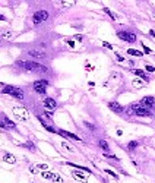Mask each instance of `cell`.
<instances>
[{"mask_svg": "<svg viewBox=\"0 0 155 183\" xmlns=\"http://www.w3.org/2000/svg\"><path fill=\"white\" fill-rule=\"evenodd\" d=\"M34 91L39 94V95H45V92H47V88H48V81L47 79H38V81H35L34 82Z\"/></svg>", "mask_w": 155, "mask_h": 183, "instance_id": "obj_5", "label": "cell"}, {"mask_svg": "<svg viewBox=\"0 0 155 183\" xmlns=\"http://www.w3.org/2000/svg\"><path fill=\"white\" fill-rule=\"evenodd\" d=\"M108 109L113 110L114 113H118V114H120V113H123L124 107H123L121 104H118L117 101H110V103H108Z\"/></svg>", "mask_w": 155, "mask_h": 183, "instance_id": "obj_13", "label": "cell"}, {"mask_svg": "<svg viewBox=\"0 0 155 183\" xmlns=\"http://www.w3.org/2000/svg\"><path fill=\"white\" fill-rule=\"evenodd\" d=\"M129 111H130L132 114H136V116H141V117H151V116H152L151 110L145 109L141 103H132V104L129 106Z\"/></svg>", "mask_w": 155, "mask_h": 183, "instance_id": "obj_3", "label": "cell"}, {"mask_svg": "<svg viewBox=\"0 0 155 183\" xmlns=\"http://www.w3.org/2000/svg\"><path fill=\"white\" fill-rule=\"evenodd\" d=\"M138 146H139V142H138V141H130V142L127 144V149H129V151H133V149L138 148Z\"/></svg>", "mask_w": 155, "mask_h": 183, "instance_id": "obj_24", "label": "cell"}, {"mask_svg": "<svg viewBox=\"0 0 155 183\" xmlns=\"http://www.w3.org/2000/svg\"><path fill=\"white\" fill-rule=\"evenodd\" d=\"M142 47H144V51H145L146 54H151V53H152V51H151V48H148V47H146L144 43H142Z\"/></svg>", "mask_w": 155, "mask_h": 183, "instance_id": "obj_32", "label": "cell"}, {"mask_svg": "<svg viewBox=\"0 0 155 183\" xmlns=\"http://www.w3.org/2000/svg\"><path fill=\"white\" fill-rule=\"evenodd\" d=\"M145 81H142V79H135L133 82H132V85H133V88H136V89H141V88H144L145 86Z\"/></svg>", "mask_w": 155, "mask_h": 183, "instance_id": "obj_18", "label": "cell"}, {"mask_svg": "<svg viewBox=\"0 0 155 183\" xmlns=\"http://www.w3.org/2000/svg\"><path fill=\"white\" fill-rule=\"evenodd\" d=\"M51 182H53V183H63V177H62L60 174L54 173V174H53V179H51Z\"/></svg>", "mask_w": 155, "mask_h": 183, "instance_id": "obj_23", "label": "cell"}, {"mask_svg": "<svg viewBox=\"0 0 155 183\" xmlns=\"http://www.w3.org/2000/svg\"><path fill=\"white\" fill-rule=\"evenodd\" d=\"M127 54H130V56H136V57H142V56H144L142 51L135 50V48H129V50H127Z\"/></svg>", "mask_w": 155, "mask_h": 183, "instance_id": "obj_20", "label": "cell"}, {"mask_svg": "<svg viewBox=\"0 0 155 183\" xmlns=\"http://www.w3.org/2000/svg\"><path fill=\"white\" fill-rule=\"evenodd\" d=\"M4 19H6V18H4L3 15H0V21H4Z\"/></svg>", "mask_w": 155, "mask_h": 183, "instance_id": "obj_39", "label": "cell"}, {"mask_svg": "<svg viewBox=\"0 0 155 183\" xmlns=\"http://www.w3.org/2000/svg\"><path fill=\"white\" fill-rule=\"evenodd\" d=\"M35 167H37V170H41V171H47V170H48V166L44 164V163H42V164H37Z\"/></svg>", "mask_w": 155, "mask_h": 183, "instance_id": "obj_28", "label": "cell"}, {"mask_svg": "<svg viewBox=\"0 0 155 183\" xmlns=\"http://www.w3.org/2000/svg\"><path fill=\"white\" fill-rule=\"evenodd\" d=\"M145 69H146V71H148V72H155V68L154 66H151V65H146V66H145Z\"/></svg>", "mask_w": 155, "mask_h": 183, "instance_id": "obj_30", "label": "cell"}, {"mask_svg": "<svg viewBox=\"0 0 155 183\" xmlns=\"http://www.w3.org/2000/svg\"><path fill=\"white\" fill-rule=\"evenodd\" d=\"M1 120H3V123H4L6 129H7V128H9V129H15V128H16V125H15V123H13V122H12L7 116H4V114H3V116H1Z\"/></svg>", "mask_w": 155, "mask_h": 183, "instance_id": "obj_15", "label": "cell"}, {"mask_svg": "<svg viewBox=\"0 0 155 183\" xmlns=\"http://www.w3.org/2000/svg\"><path fill=\"white\" fill-rule=\"evenodd\" d=\"M42 104H44V109L50 110V111H53V110L57 109V103H56V100L51 98V97H45L44 101H42Z\"/></svg>", "mask_w": 155, "mask_h": 183, "instance_id": "obj_10", "label": "cell"}, {"mask_svg": "<svg viewBox=\"0 0 155 183\" xmlns=\"http://www.w3.org/2000/svg\"><path fill=\"white\" fill-rule=\"evenodd\" d=\"M117 135L121 136V135H123V130H121V129H117Z\"/></svg>", "mask_w": 155, "mask_h": 183, "instance_id": "obj_36", "label": "cell"}, {"mask_svg": "<svg viewBox=\"0 0 155 183\" xmlns=\"http://www.w3.org/2000/svg\"><path fill=\"white\" fill-rule=\"evenodd\" d=\"M27 54H28L29 57H32V59H47L45 51H42V50H37V48L28 50V51H27Z\"/></svg>", "mask_w": 155, "mask_h": 183, "instance_id": "obj_8", "label": "cell"}, {"mask_svg": "<svg viewBox=\"0 0 155 183\" xmlns=\"http://www.w3.org/2000/svg\"><path fill=\"white\" fill-rule=\"evenodd\" d=\"M38 120H39V123H41V125H42V126H44V128H45V129H47L48 132H51V133H57V129H54V128L48 126V125H47V123H45V122L42 120V117H38Z\"/></svg>", "mask_w": 155, "mask_h": 183, "instance_id": "obj_19", "label": "cell"}, {"mask_svg": "<svg viewBox=\"0 0 155 183\" xmlns=\"http://www.w3.org/2000/svg\"><path fill=\"white\" fill-rule=\"evenodd\" d=\"M149 34H151V35L155 38V31H152V30H151V31H149Z\"/></svg>", "mask_w": 155, "mask_h": 183, "instance_id": "obj_38", "label": "cell"}, {"mask_svg": "<svg viewBox=\"0 0 155 183\" xmlns=\"http://www.w3.org/2000/svg\"><path fill=\"white\" fill-rule=\"evenodd\" d=\"M48 19V12L47 10H37L34 15H32V22L34 25H39L42 22H45Z\"/></svg>", "mask_w": 155, "mask_h": 183, "instance_id": "obj_6", "label": "cell"}, {"mask_svg": "<svg viewBox=\"0 0 155 183\" xmlns=\"http://www.w3.org/2000/svg\"><path fill=\"white\" fill-rule=\"evenodd\" d=\"M1 94H7L16 100H24L25 95H24V91L18 86H13V85H3L1 88Z\"/></svg>", "mask_w": 155, "mask_h": 183, "instance_id": "obj_2", "label": "cell"}, {"mask_svg": "<svg viewBox=\"0 0 155 183\" xmlns=\"http://www.w3.org/2000/svg\"><path fill=\"white\" fill-rule=\"evenodd\" d=\"M12 113H13V116H15L18 120H21V122H27V120L31 117L28 109H27V107H22V106H15V107H12Z\"/></svg>", "mask_w": 155, "mask_h": 183, "instance_id": "obj_4", "label": "cell"}, {"mask_svg": "<svg viewBox=\"0 0 155 183\" xmlns=\"http://www.w3.org/2000/svg\"><path fill=\"white\" fill-rule=\"evenodd\" d=\"M72 176H73V179L78 180V182H82V183H88V177H86V174L85 173H82V170H72Z\"/></svg>", "mask_w": 155, "mask_h": 183, "instance_id": "obj_11", "label": "cell"}, {"mask_svg": "<svg viewBox=\"0 0 155 183\" xmlns=\"http://www.w3.org/2000/svg\"><path fill=\"white\" fill-rule=\"evenodd\" d=\"M53 174L54 173H51V171H41V176H42V179H47V180H51L53 179Z\"/></svg>", "mask_w": 155, "mask_h": 183, "instance_id": "obj_21", "label": "cell"}, {"mask_svg": "<svg viewBox=\"0 0 155 183\" xmlns=\"http://www.w3.org/2000/svg\"><path fill=\"white\" fill-rule=\"evenodd\" d=\"M104 12H105V13H107V15L113 19V21H116V19H117V16L113 13V12H111V10H110V9H108V7H104Z\"/></svg>", "mask_w": 155, "mask_h": 183, "instance_id": "obj_26", "label": "cell"}, {"mask_svg": "<svg viewBox=\"0 0 155 183\" xmlns=\"http://www.w3.org/2000/svg\"><path fill=\"white\" fill-rule=\"evenodd\" d=\"M67 166H70V167H75L76 170H82V171H86V173H89V174H92V171L88 169V167H83V166H78V164H73V163H66Z\"/></svg>", "mask_w": 155, "mask_h": 183, "instance_id": "obj_17", "label": "cell"}, {"mask_svg": "<svg viewBox=\"0 0 155 183\" xmlns=\"http://www.w3.org/2000/svg\"><path fill=\"white\" fill-rule=\"evenodd\" d=\"M132 72L135 73L136 76H139V78H141L142 81H145V82H149V78L146 76V73L144 72V71H141V69H133Z\"/></svg>", "mask_w": 155, "mask_h": 183, "instance_id": "obj_16", "label": "cell"}, {"mask_svg": "<svg viewBox=\"0 0 155 183\" xmlns=\"http://www.w3.org/2000/svg\"><path fill=\"white\" fill-rule=\"evenodd\" d=\"M60 6L67 9V7H72V6H75V1H62V3H60Z\"/></svg>", "mask_w": 155, "mask_h": 183, "instance_id": "obj_27", "label": "cell"}, {"mask_svg": "<svg viewBox=\"0 0 155 183\" xmlns=\"http://www.w3.org/2000/svg\"><path fill=\"white\" fill-rule=\"evenodd\" d=\"M103 45H104L105 48H108V50H113V45H111L110 43H107V41H104V43H103Z\"/></svg>", "mask_w": 155, "mask_h": 183, "instance_id": "obj_31", "label": "cell"}, {"mask_svg": "<svg viewBox=\"0 0 155 183\" xmlns=\"http://www.w3.org/2000/svg\"><path fill=\"white\" fill-rule=\"evenodd\" d=\"M57 133L59 135H62V136H65V138H69V139H73V141H80V138L75 135V133H70V132H67V130H62V129H59L57 130Z\"/></svg>", "mask_w": 155, "mask_h": 183, "instance_id": "obj_14", "label": "cell"}, {"mask_svg": "<svg viewBox=\"0 0 155 183\" xmlns=\"http://www.w3.org/2000/svg\"><path fill=\"white\" fill-rule=\"evenodd\" d=\"M1 158H3V161H4V163H7V164H16V161H18V160H16V157H15L12 152H4Z\"/></svg>", "mask_w": 155, "mask_h": 183, "instance_id": "obj_12", "label": "cell"}, {"mask_svg": "<svg viewBox=\"0 0 155 183\" xmlns=\"http://www.w3.org/2000/svg\"><path fill=\"white\" fill-rule=\"evenodd\" d=\"M117 37H118L120 40L126 41V43H135V41L138 40L133 32H129V31H118V32H117Z\"/></svg>", "mask_w": 155, "mask_h": 183, "instance_id": "obj_7", "label": "cell"}, {"mask_svg": "<svg viewBox=\"0 0 155 183\" xmlns=\"http://www.w3.org/2000/svg\"><path fill=\"white\" fill-rule=\"evenodd\" d=\"M75 40H78V41H82V35H75Z\"/></svg>", "mask_w": 155, "mask_h": 183, "instance_id": "obj_37", "label": "cell"}, {"mask_svg": "<svg viewBox=\"0 0 155 183\" xmlns=\"http://www.w3.org/2000/svg\"><path fill=\"white\" fill-rule=\"evenodd\" d=\"M32 183H34V182H32Z\"/></svg>", "mask_w": 155, "mask_h": 183, "instance_id": "obj_41", "label": "cell"}, {"mask_svg": "<svg viewBox=\"0 0 155 183\" xmlns=\"http://www.w3.org/2000/svg\"><path fill=\"white\" fill-rule=\"evenodd\" d=\"M16 65L19 68H22L24 71L27 72H32V73H45L48 72L47 66L41 65L38 62H34V60H27V62H16Z\"/></svg>", "mask_w": 155, "mask_h": 183, "instance_id": "obj_1", "label": "cell"}, {"mask_svg": "<svg viewBox=\"0 0 155 183\" xmlns=\"http://www.w3.org/2000/svg\"><path fill=\"white\" fill-rule=\"evenodd\" d=\"M100 146H101V148H103V149L105 151V154H107V152L110 151V146H108V144H107V142H105L104 139H101V141H100Z\"/></svg>", "mask_w": 155, "mask_h": 183, "instance_id": "obj_25", "label": "cell"}, {"mask_svg": "<svg viewBox=\"0 0 155 183\" xmlns=\"http://www.w3.org/2000/svg\"><path fill=\"white\" fill-rule=\"evenodd\" d=\"M66 43H67V44H69L70 47H75V41H72V40H67Z\"/></svg>", "mask_w": 155, "mask_h": 183, "instance_id": "obj_34", "label": "cell"}, {"mask_svg": "<svg viewBox=\"0 0 155 183\" xmlns=\"http://www.w3.org/2000/svg\"><path fill=\"white\" fill-rule=\"evenodd\" d=\"M141 104H142L145 109L152 110L155 107V98H154V97H151V95H148V97H144V98L141 100Z\"/></svg>", "mask_w": 155, "mask_h": 183, "instance_id": "obj_9", "label": "cell"}, {"mask_svg": "<svg viewBox=\"0 0 155 183\" xmlns=\"http://www.w3.org/2000/svg\"><path fill=\"white\" fill-rule=\"evenodd\" d=\"M154 146H155V144H154Z\"/></svg>", "mask_w": 155, "mask_h": 183, "instance_id": "obj_40", "label": "cell"}, {"mask_svg": "<svg viewBox=\"0 0 155 183\" xmlns=\"http://www.w3.org/2000/svg\"><path fill=\"white\" fill-rule=\"evenodd\" d=\"M117 60H118V62H124V59H123L120 54H117Z\"/></svg>", "mask_w": 155, "mask_h": 183, "instance_id": "obj_35", "label": "cell"}, {"mask_svg": "<svg viewBox=\"0 0 155 183\" xmlns=\"http://www.w3.org/2000/svg\"><path fill=\"white\" fill-rule=\"evenodd\" d=\"M25 146H28V148H29V149H32V151L35 149V146H34V144H32V142H27V145H25Z\"/></svg>", "mask_w": 155, "mask_h": 183, "instance_id": "obj_33", "label": "cell"}, {"mask_svg": "<svg viewBox=\"0 0 155 183\" xmlns=\"http://www.w3.org/2000/svg\"><path fill=\"white\" fill-rule=\"evenodd\" d=\"M60 144H62V148H63V149H66V151H69V152H72V154H73V152H75V149H73V148H72V146L69 145V144H67V142H65V141H62V142H60Z\"/></svg>", "mask_w": 155, "mask_h": 183, "instance_id": "obj_22", "label": "cell"}, {"mask_svg": "<svg viewBox=\"0 0 155 183\" xmlns=\"http://www.w3.org/2000/svg\"><path fill=\"white\" fill-rule=\"evenodd\" d=\"M104 171H105L107 174H110V176H113V179H114V180H118V176H117V174H116V173H114V171H113V170H110V169H105Z\"/></svg>", "mask_w": 155, "mask_h": 183, "instance_id": "obj_29", "label": "cell"}]
</instances>
